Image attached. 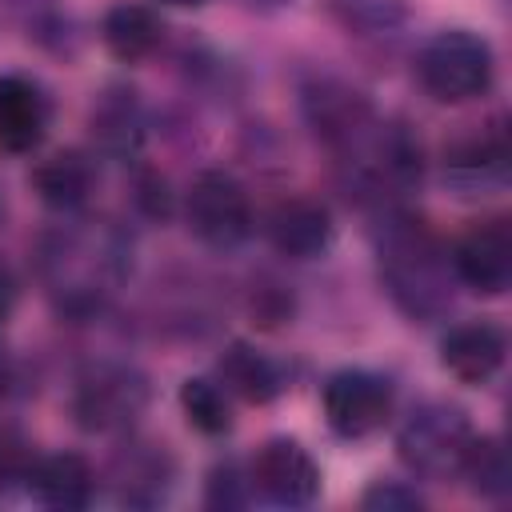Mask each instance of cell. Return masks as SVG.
Here are the masks:
<instances>
[{
    "label": "cell",
    "instance_id": "3957f363",
    "mask_svg": "<svg viewBox=\"0 0 512 512\" xmlns=\"http://www.w3.org/2000/svg\"><path fill=\"white\" fill-rule=\"evenodd\" d=\"M468 444H472V428H468L464 412L448 408V404H420V408H412V416L400 424V436H396L400 460L416 476H428V480L460 476Z\"/></svg>",
    "mask_w": 512,
    "mask_h": 512
},
{
    "label": "cell",
    "instance_id": "7c38bea8",
    "mask_svg": "<svg viewBox=\"0 0 512 512\" xmlns=\"http://www.w3.org/2000/svg\"><path fill=\"white\" fill-rule=\"evenodd\" d=\"M28 488L40 504L48 508H88L92 496H96V476L88 468L84 456L76 452H56V456H44L32 472H28Z\"/></svg>",
    "mask_w": 512,
    "mask_h": 512
},
{
    "label": "cell",
    "instance_id": "5b68a950",
    "mask_svg": "<svg viewBox=\"0 0 512 512\" xmlns=\"http://www.w3.org/2000/svg\"><path fill=\"white\" fill-rule=\"evenodd\" d=\"M320 404H324V420H328V428L336 436L364 440V436H372L388 420V412H392V388L376 372L344 368V372L328 376Z\"/></svg>",
    "mask_w": 512,
    "mask_h": 512
},
{
    "label": "cell",
    "instance_id": "7402d4cb",
    "mask_svg": "<svg viewBox=\"0 0 512 512\" xmlns=\"http://www.w3.org/2000/svg\"><path fill=\"white\" fill-rule=\"evenodd\" d=\"M164 4H176V8H200V4H208V0H164Z\"/></svg>",
    "mask_w": 512,
    "mask_h": 512
},
{
    "label": "cell",
    "instance_id": "cb8c5ba5",
    "mask_svg": "<svg viewBox=\"0 0 512 512\" xmlns=\"http://www.w3.org/2000/svg\"><path fill=\"white\" fill-rule=\"evenodd\" d=\"M0 216H4V200H0Z\"/></svg>",
    "mask_w": 512,
    "mask_h": 512
},
{
    "label": "cell",
    "instance_id": "52a82bcc",
    "mask_svg": "<svg viewBox=\"0 0 512 512\" xmlns=\"http://www.w3.org/2000/svg\"><path fill=\"white\" fill-rule=\"evenodd\" d=\"M148 400V388L140 376L124 372V368H96L92 376L80 380L76 388V420L92 432H116V428H128L140 408Z\"/></svg>",
    "mask_w": 512,
    "mask_h": 512
},
{
    "label": "cell",
    "instance_id": "7a4b0ae2",
    "mask_svg": "<svg viewBox=\"0 0 512 512\" xmlns=\"http://www.w3.org/2000/svg\"><path fill=\"white\" fill-rule=\"evenodd\" d=\"M416 76L440 104L476 100L492 84V48L464 28L436 32L416 56Z\"/></svg>",
    "mask_w": 512,
    "mask_h": 512
},
{
    "label": "cell",
    "instance_id": "8fae6325",
    "mask_svg": "<svg viewBox=\"0 0 512 512\" xmlns=\"http://www.w3.org/2000/svg\"><path fill=\"white\" fill-rule=\"evenodd\" d=\"M48 128V100L24 76H0V148L32 152Z\"/></svg>",
    "mask_w": 512,
    "mask_h": 512
},
{
    "label": "cell",
    "instance_id": "277c9868",
    "mask_svg": "<svg viewBox=\"0 0 512 512\" xmlns=\"http://www.w3.org/2000/svg\"><path fill=\"white\" fill-rule=\"evenodd\" d=\"M184 212H188V228L212 244V248H232L248 236L252 228V204H248V192L236 176L228 172H200L188 188V200H184Z\"/></svg>",
    "mask_w": 512,
    "mask_h": 512
},
{
    "label": "cell",
    "instance_id": "44dd1931",
    "mask_svg": "<svg viewBox=\"0 0 512 512\" xmlns=\"http://www.w3.org/2000/svg\"><path fill=\"white\" fill-rule=\"evenodd\" d=\"M16 296H20V288H16V276H12V268H8V264H0V324L12 316V308H16Z\"/></svg>",
    "mask_w": 512,
    "mask_h": 512
},
{
    "label": "cell",
    "instance_id": "2e32d148",
    "mask_svg": "<svg viewBox=\"0 0 512 512\" xmlns=\"http://www.w3.org/2000/svg\"><path fill=\"white\" fill-rule=\"evenodd\" d=\"M220 376H224V384H228L232 392H240V396L252 400V404H264V400H272V396L280 392V372H276V364H272L268 356L244 348V344H232V348L224 352Z\"/></svg>",
    "mask_w": 512,
    "mask_h": 512
},
{
    "label": "cell",
    "instance_id": "6da1fadb",
    "mask_svg": "<svg viewBox=\"0 0 512 512\" xmlns=\"http://www.w3.org/2000/svg\"><path fill=\"white\" fill-rule=\"evenodd\" d=\"M380 280L396 308L412 320H436L448 312L456 292L452 252L436 240L424 220L396 216L380 236Z\"/></svg>",
    "mask_w": 512,
    "mask_h": 512
},
{
    "label": "cell",
    "instance_id": "d6986e66",
    "mask_svg": "<svg viewBox=\"0 0 512 512\" xmlns=\"http://www.w3.org/2000/svg\"><path fill=\"white\" fill-rule=\"evenodd\" d=\"M504 136L492 132L484 140H468L460 144L452 156H448V172L460 180V184H476L484 176H500L504 172Z\"/></svg>",
    "mask_w": 512,
    "mask_h": 512
},
{
    "label": "cell",
    "instance_id": "603a6c76",
    "mask_svg": "<svg viewBox=\"0 0 512 512\" xmlns=\"http://www.w3.org/2000/svg\"><path fill=\"white\" fill-rule=\"evenodd\" d=\"M4 380H8V364H4V356H0V392H4Z\"/></svg>",
    "mask_w": 512,
    "mask_h": 512
},
{
    "label": "cell",
    "instance_id": "ffe728a7",
    "mask_svg": "<svg viewBox=\"0 0 512 512\" xmlns=\"http://www.w3.org/2000/svg\"><path fill=\"white\" fill-rule=\"evenodd\" d=\"M424 500L404 484H376L364 492V508H420Z\"/></svg>",
    "mask_w": 512,
    "mask_h": 512
},
{
    "label": "cell",
    "instance_id": "9c48e42d",
    "mask_svg": "<svg viewBox=\"0 0 512 512\" xmlns=\"http://www.w3.org/2000/svg\"><path fill=\"white\" fill-rule=\"evenodd\" d=\"M268 240L292 260H312L332 244V216L312 196H288L268 216Z\"/></svg>",
    "mask_w": 512,
    "mask_h": 512
},
{
    "label": "cell",
    "instance_id": "8992f818",
    "mask_svg": "<svg viewBox=\"0 0 512 512\" xmlns=\"http://www.w3.org/2000/svg\"><path fill=\"white\" fill-rule=\"evenodd\" d=\"M456 280L480 296H500L512 284V228L508 220H476L452 248Z\"/></svg>",
    "mask_w": 512,
    "mask_h": 512
},
{
    "label": "cell",
    "instance_id": "5bb4252c",
    "mask_svg": "<svg viewBox=\"0 0 512 512\" xmlns=\"http://www.w3.org/2000/svg\"><path fill=\"white\" fill-rule=\"evenodd\" d=\"M160 36H164L160 16L148 4H128L124 0V4L108 8V16H104V44L124 64H136V60L152 56Z\"/></svg>",
    "mask_w": 512,
    "mask_h": 512
},
{
    "label": "cell",
    "instance_id": "ac0fdd59",
    "mask_svg": "<svg viewBox=\"0 0 512 512\" xmlns=\"http://www.w3.org/2000/svg\"><path fill=\"white\" fill-rule=\"evenodd\" d=\"M460 476H468V480H472V492L500 500V496L512 488V480H508V452H504V444H500L496 436H480V440L472 436L468 456H464V464H460Z\"/></svg>",
    "mask_w": 512,
    "mask_h": 512
},
{
    "label": "cell",
    "instance_id": "9a60e30c",
    "mask_svg": "<svg viewBox=\"0 0 512 512\" xmlns=\"http://www.w3.org/2000/svg\"><path fill=\"white\" fill-rule=\"evenodd\" d=\"M92 184H96V172L80 152H56V156L40 160L32 172V188L52 208H80L88 200Z\"/></svg>",
    "mask_w": 512,
    "mask_h": 512
},
{
    "label": "cell",
    "instance_id": "e0dca14e",
    "mask_svg": "<svg viewBox=\"0 0 512 512\" xmlns=\"http://www.w3.org/2000/svg\"><path fill=\"white\" fill-rule=\"evenodd\" d=\"M180 408L188 416V424L204 436H220L232 428V412H228V396L220 384L204 380V376H192L180 384Z\"/></svg>",
    "mask_w": 512,
    "mask_h": 512
},
{
    "label": "cell",
    "instance_id": "4fadbf2b",
    "mask_svg": "<svg viewBox=\"0 0 512 512\" xmlns=\"http://www.w3.org/2000/svg\"><path fill=\"white\" fill-rule=\"evenodd\" d=\"M92 136L108 156H132L144 140V112L136 92L108 88L92 108Z\"/></svg>",
    "mask_w": 512,
    "mask_h": 512
},
{
    "label": "cell",
    "instance_id": "ba28073f",
    "mask_svg": "<svg viewBox=\"0 0 512 512\" xmlns=\"http://www.w3.org/2000/svg\"><path fill=\"white\" fill-rule=\"evenodd\" d=\"M252 484L280 508H304L320 496V468L296 440H268L252 460Z\"/></svg>",
    "mask_w": 512,
    "mask_h": 512
},
{
    "label": "cell",
    "instance_id": "30bf717a",
    "mask_svg": "<svg viewBox=\"0 0 512 512\" xmlns=\"http://www.w3.org/2000/svg\"><path fill=\"white\" fill-rule=\"evenodd\" d=\"M504 332L488 320H468V324H456L444 344H440V360L444 368L460 380V384H484L500 372L504 364Z\"/></svg>",
    "mask_w": 512,
    "mask_h": 512
}]
</instances>
